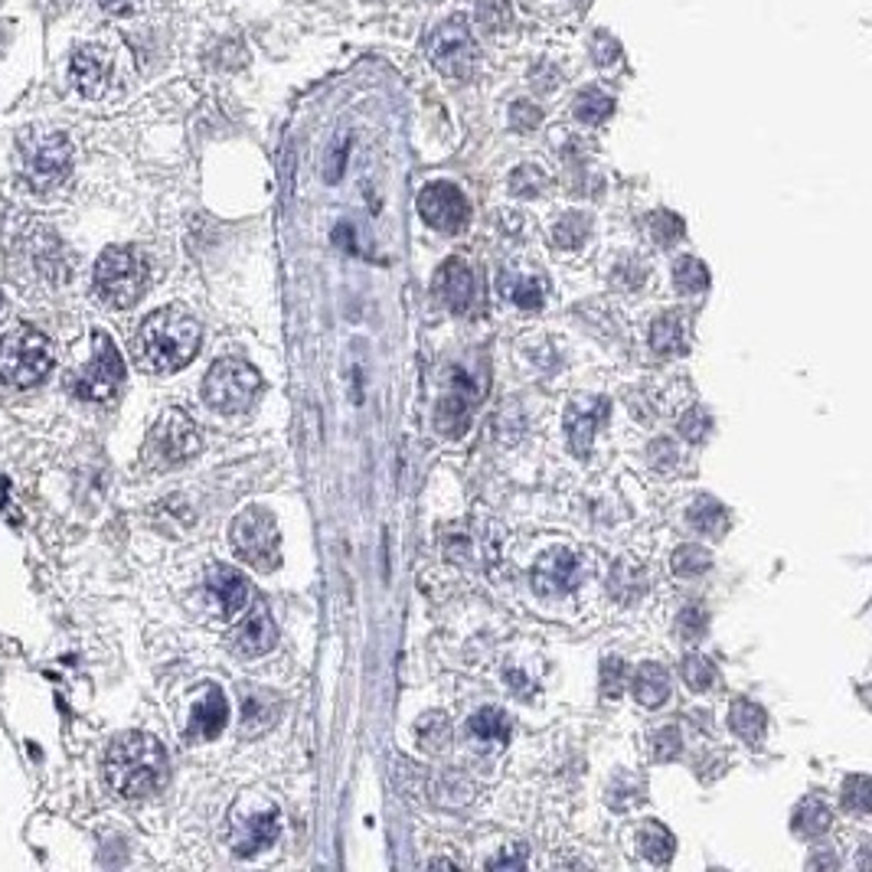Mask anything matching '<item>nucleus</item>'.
Instances as JSON below:
<instances>
[{"label": "nucleus", "instance_id": "4", "mask_svg": "<svg viewBox=\"0 0 872 872\" xmlns=\"http://www.w3.org/2000/svg\"><path fill=\"white\" fill-rule=\"evenodd\" d=\"M56 366V353L47 334L20 327L0 343V380L7 386H40Z\"/></svg>", "mask_w": 872, "mask_h": 872}, {"label": "nucleus", "instance_id": "29", "mask_svg": "<svg viewBox=\"0 0 872 872\" xmlns=\"http://www.w3.org/2000/svg\"><path fill=\"white\" fill-rule=\"evenodd\" d=\"M471 732H474L478 738H484V742H507V735H510V719H507L503 709L487 706V709H478V713L471 716Z\"/></svg>", "mask_w": 872, "mask_h": 872}, {"label": "nucleus", "instance_id": "5", "mask_svg": "<svg viewBox=\"0 0 872 872\" xmlns=\"http://www.w3.org/2000/svg\"><path fill=\"white\" fill-rule=\"evenodd\" d=\"M20 160H23V177L33 190L47 194L59 187L69 170H72V145L59 131H43L33 128L20 141Z\"/></svg>", "mask_w": 872, "mask_h": 872}, {"label": "nucleus", "instance_id": "42", "mask_svg": "<svg viewBox=\"0 0 872 872\" xmlns=\"http://www.w3.org/2000/svg\"><path fill=\"white\" fill-rule=\"evenodd\" d=\"M595 59H598V66H611V62H618V59H621V47H618V40H611L608 33H598V37H595Z\"/></svg>", "mask_w": 872, "mask_h": 872}, {"label": "nucleus", "instance_id": "26", "mask_svg": "<svg viewBox=\"0 0 872 872\" xmlns=\"http://www.w3.org/2000/svg\"><path fill=\"white\" fill-rule=\"evenodd\" d=\"M471 399L464 392H454V395H444L441 405H438V429L444 435H461L471 422Z\"/></svg>", "mask_w": 872, "mask_h": 872}, {"label": "nucleus", "instance_id": "9", "mask_svg": "<svg viewBox=\"0 0 872 872\" xmlns=\"http://www.w3.org/2000/svg\"><path fill=\"white\" fill-rule=\"evenodd\" d=\"M425 56L435 62L438 72H444L448 79H458V82H468L478 69V47L461 17L438 23L425 40Z\"/></svg>", "mask_w": 872, "mask_h": 872}, {"label": "nucleus", "instance_id": "37", "mask_svg": "<svg viewBox=\"0 0 872 872\" xmlns=\"http://www.w3.org/2000/svg\"><path fill=\"white\" fill-rule=\"evenodd\" d=\"M650 233H654V239L660 245H670L677 243L679 236H683V219L674 216V213H654L650 216Z\"/></svg>", "mask_w": 872, "mask_h": 872}, {"label": "nucleus", "instance_id": "36", "mask_svg": "<svg viewBox=\"0 0 872 872\" xmlns=\"http://www.w3.org/2000/svg\"><path fill=\"white\" fill-rule=\"evenodd\" d=\"M679 752H683V735H679L677 726L657 728V732H654V758H657V762H674Z\"/></svg>", "mask_w": 872, "mask_h": 872}, {"label": "nucleus", "instance_id": "34", "mask_svg": "<svg viewBox=\"0 0 872 872\" xmlns=\"http://www.w3.org/2000/svg\"><path fill=\"white\" fill-rule=\"evenodd\" d=\"M478 20H481L487 33H503L510 27V3L507 0H481Z\"/></svg>", "mask_w": 872, "mask_h": 872}, {"label": "nucleus", "instance_id": "13", "mask_svg": "<svg viewBox=\"0 0 872 872\" xmlns=\"http://www.w3.org/2000/svg\"><path fill=\"white\" fill-rule=\"evenodd\" d=\"M581 581V562L566 552L552 549L533 566V588L539 595H566Z\"/></svg>", "mask_w": 872, "mask_h": 872}, {"label": "nucleus", "instance_id": "12", "mask_svg": "<svg viewBox=\"0 0 872 872\" xmlns=\"http://www.w3.org/2000/svg\"><path fill=\"white\" fill-rule=\"evenodd\" d=\"M248 595H252L248 591V579H245L243 572H236L233 566H213L206 572V598H209V605L216 608V615L223 621H229L239 611H245Z\"/></svg>", "mask_w": 872, "mask_h": 872}, {"label": "nucleus", "instance_id": "20", "mask_svg": "<svg viewBox=\"0 0 872 872\" xmlns=\"http://www.w3.org/2000/svg\"><path fill=\"white\" fill-rule=\"evenodd\" d=\"M650 346L660 353V356H679L686 353L689 346V324H686V314L679 311H667L654 321L650 327Z\"/></svg>", "mask_w": 872, "mask_h": 872}, {"label": "nucleus", "instance_id": "35", "mask_svg": "<svg viewBox=\"0 0 872 872\" xmlns=\"http://www.w3.org/2000/svg\"><path fill=\"white\" fill-rule=\"evenodd\" d=\"M843 804L856 814H870V777L853 775L843 784Z\"/></svg>", "mask_w": 872, "mask_h": 872}, {"label": "nucleus", "instance_id": "33", "mask_svg": "<svg viewBox=\"0 0 872 872\" xmlns=\"http://www.w3.org/2000/svg\"><path fill=\"white\" fill-rule=\"evenodd\" d=\"M585 236H588V219L581 213H569L552 226V243L562 245V248H579Z\"/></svg>", "mask_w": 872, "mask_h": 872}, {"label": "nucleus", "instance_id": "8", "mask_svg": "<svg viewBox=\"0 0 872 872\" xmlns=\"http://www.w3.org/2000/svg\"><path fill=\"white\" fill-rule=\"evenodd\" d=\"M196 451H199V435H196L194 419L170 409L157 419V425L147 435L145 464L154 471H167V468L190 461Z\"/></svg>", "mask_w": 872, "mask_h": 872}, {"label": "nucleus", "instance_id": "24", "mask_svg": "<svg viewBox=\"0 0 872 872\" xmlns=\"http://www.w3.org/2000/svg\"><path fill=\"white\" fill-rule=\"evenodd\" d=\"M791 830L804 840H814L830 830V807H826L821 797H804L791 817Z\"/></svg>", "mask_w": 872, "mask_h": 872}, {"label": "nucleus", "instance_id": "14", "mask_svg": "<svg viewBox=\"0 0 872 872\" xmlns=\"http://www.w3.org/2000/svg\"><path fill=\"white\" fill-rule=\"evenodd\" d=\"M278 836V807H262L233 821V850L239 856H255Z\"/></svg>", "mask_w": 872, "mask_h": 872}, {"label": "nucleus", "instance_id": "23", "mask_svg": "<svg viewBox=\"0 0 872 872\" xmlns=\"http://www.w3.org/2000/svg\"><path fill=\"white\" fill-rule=\"evenodd\" d=\"M728 726H732V732H735V735H742L745 742L758 745V742L765 738L768 716H765V709H762V706H755V703H748V699H738V703H732Z\"/></svg>", "mask_w": 872, "mask_h": 872}, {"label": "nucleus", "instance_id": "44", "mask_svg": "<svg viewBox=\"0 0 872 872\" xmlns=\"http://www.w3.org/2000/svg\"><path fill=\"white\" fill-rule=\"evenodd\" d=\"M98 3H101L108 13H115V17H128V13H138L145 0H98Z\"/></svg>", "mask_w": 872, "mask_h": 872}, {"label": "nucleus", "instance_id": "10", "mask_svg": "<svg viewBox=\"0 0 872 872\" xmlns=\"http://www.w3.org/2000/svg\"><path fill=\"white\" fill-rule=\"evenodd\" d=\"M125 383V363L115 350V340L96 331L92 334V360L82 373H76L72 392L86 402H108Z\"/></svg>", "mask_w": 872, "mask_h": 872}, {"label": "nucleus", "instance_id": "16", "mask_svg": "<svg viewBox=\"0 0 872 872\" xmlns=\"http://www.w3.org/2000/svg\"><path fill=\"white\" fill-rule=\"evenodd\" d=\"M435 288L454 314H464V311H471V304L478 297V278L464 258H448L438 272Z\"/></svg>", "mask_w": 872, "mask_h": 872}, {"label": "nucleus", "instance_id": "6", "mask_svg": "<svg viewBox=\"0 0 872 872\" xmlns=\"http://www.w3.org/2000/svg\"><path fill=\"white\" fill-rule=\"evenodd\" d=\"M262 392V376L255 366H248L245 360L226 356L219 363L209 366L206 380H203V399L209 409L223 412V415H239L245 412L255 395Z\"/></svg>", "mask_w": 872, "mask_h": 872}, {"label": "nucleus", "instance_id": "11", "mask_svg": "<svg viewBox=\"0 0 872 872\" xmlns=\"http://www.w3.org/2000/svg\"><path fill=\"white\" fill-rule=\"evenodd\" d=\"M419 216H422L432 229H438V233L454 236V233H461V229L468 226L471 206H468V199H464V194H461L454 184L438 180V184H429V187L419 194Z\"/></svg>", "mask_w": 872, "mask_h": 872}, {"label": "nucleus", "instance_id": "3", "mask_svg": "<svg viewBox=\"0 0 872 872\" xmlns=\"http://www.w3.org/2000/svg\"><path fill=\"white\" fill-rule=\"evenodd\" d=\"M147 288V265L145 258L128 248V245H115L105 248L96 262V294L101 304L108 307H131L141 301Z\"/></svg>", "mask_w": 872, "mask_h": 872}, {"label": "nucleus", "instance_id": "30", "mask_svg": "<svg viewBox=\"0 0 872 872\" xmlns=\"http://www.w3.org/2000/svg\"><path fill=\"white\" fill-rule=\"evenodd\" d=\"M674 282L683 294H699V291L709 288V272L699 258L693 255H683L677 265H674Z\"/></svg>", "mask_w": 872, "mask_h": 872}, {"label": "nucleus", "instance_id": "15", "mask_svg": "<svg viewBox=\"0 0 872 872\" xmlns=\"http://www.w3.org/2000/svg\"><path fill=\"white\" fill-rule=\"evenodd\" d=\"M608 412H611V409H608L605 399H576V402L566 409V435H569L572 454H579V458L588 454L595 429L608 419Z\"/></svg>", "mask_w": 872, "mask_h": 872}, {"label": "nucleus", "instance_id": "28", "mask_svg": "<svg viewBox=\"0 0 872 872\" xmlns=\"http://www.w3.org/2000/svg\"><path fill=\"white\" fill-rule=\"evenodd\" d=\"M611 111H615V98L598 92V89H585L576 98V118L581 125H601V121L611 118Z\"/></svg>", "mask_w": 872, "mask_h": 872}, {"label": "nucleus", "instance_id": "41", "mask_svg": "<svg viewBox=\"0 0 872 872\" xmlns=\"http://www.w3.org/2000/svg\"><path fill=\"white\" fill-rule=\"evenodd\" d=\"M510 125H513L517 131H533L536 125H539V108H533L530 101H513V108H510Z\"/></svg>", "mask_w": 872, "mask_h": 872}, {"label": "nucleus", "instance_id": "40", "mask_svg": "<svg viewBox=\"0 0 872 872\" xmlns=\"http://www.w3.org/2000/svg\"><path fill=\"white\" fill-rule=\"evenodd\" d=\"M709 415L703 412V409H689V415L679 422V432H683V438H689V441H703L706 438V432H709Z\"/></svg>", "mask_w": 872, "mask_h": 872}, {"label": "nucleus", "instance_id": "7", "mask_svg": "<svg viewBox=\"0 0 872 872\" xmlns=\"http://www.w3.org/2000/svg\"><path fill=\"white\" fill-rule=\"evenodd\" d=\"M233 546L245 562L258 572H272L282 562V536L268 510L248 507L233 520Z\"/></svg>", "mask_w": 872, "mask_h": 872}, {"label": "nucleus", "instance_id": "39", "mask_svg": "<svg viewBox=\"0 0 872 872\" xmlns=\"http://www.w3.org/2000/svg\"><path fill=\"white\" fill-rule=\"evenodd\" d=\"M625 664L618 660V657H605V664H601V693L605 696H618L621 689H625Z\"/></svg>", "mask_w": 872, "mask_h": 872}, {"label": "nucleus", "instance_id": "32", "mask_svg": "<svg viewBox=\"0 0 872 872\" xmlns=\"http://www.w3.org/2000/svg\"><path fill=\"white\" fill-rule=\"evenodd\" d=\"M679 674L689 683V689H696V693H706V689H713V683H716V667H713V660H706L703 654L683 657Z\"/></svg>", "mask_w": 872, "mask_h": 872}, {"label": "nucleus", "instance_id": "2", "mask_svg": "<svg viewBox=\"0 0 872 872\" xmlns=\"http://www.w3.org/2000/svg\"><path fill=\"white\" fill-rule=\"evenodd\" d=\"M199 324L180 307H160L147 317L135 340L138 363L147 373H177L199 350Z\"/></svg>", "mask_w": 872, "mask_h": 872}, {"label": "nucleus", "instance_id": "45", "mask_svg": "<svg viewBox=\"0 0 872 872\" xmlns=\"http://www.w3.org/2000/svg\"><path fill=\"white\" fill-rule=\"evenodd\" d=\"M3 307H7V301H3V291H0V314H3Z\"/></svg>", "mask_w": 872, "mask_h": 872}, {"label": "nucleus", "instance_id": "43", "mask_svg": "<svg viewBox=\"0 0 872 872\" xmlns=\"http://www.w3.org/2000/svg\"><path fill=\"white\" fill-rule=\"evenodd\" d=\"M503 866H507V870H523V866H527L523 846H517L513 853H507V850H503L497 860H490V870H503Z\"/></svg>", "mask_w": 872, "mask_h": 872}, {"label": "nucleus", "instance_id": "17", "mask_svg": "<svg viewBox=\"0 0 872 872\" xmlns=\"http://www.w3.org/2000/svg\"><path fill=\"white\" fill-rule=\"evenodd\" d=\"M69 76H72V86H76L86 98L105 96L108 79H111V62H108L105 49L98 47L76 49L72 66H69Z\"/></svg>", "mask_w": 872, "mask_h": 872}, {"label": "nucleus", "instance_id": "31", "mask_svg": "<svg viewBox=\"0 0 872 872\" xmlns=\"http://www.w3.org/2000/svg\"><path fill=\"white\" fill-rule=\"evenodd\" d=\"M670 566H674V572L683 576V579H696V576L709 572L713 556H709V549H703V546H679L677 552H674V559H670Z\"/></svg>", "mask_w": 872, "mask_h": 872}, {"label": "nucleus", "instance_id": "25", "mask_svg": "<svg viewBox=\"0 0 872 872\" xmlns=\"http://www.w3.org/2000/svg\"><path fill=\"white\" fill-rule=\"evenodd\" d=\"M689 527L706 536H723L728 530V513L726 507L713 497H699L689 507Z\"/></svg>", "mask_w": 872, "mask_h": 872}, {"label": "nucleus", "instance_id": "21", "mask_svg": "<svg viewBox=\"0 0 872 872\" xmlns=\"http://www.w3.org/2000/svg\"><path fill=\"white\" fill-rule=\"evenodd\" d=\"M630 689H634L640 706L657 709L670 696V674L660 664H644V667H637V674L630 679Z\"/></svg>", "mask_w": 872, "mask_h": 872}, {"label": "nucleus", "instance_id": "19", "mask_svg": "<svg viewBox=\"0 0 872 872\" xmlns=\"http://www.w3.org/2000/svg\"><path fill=\"white\" fill-rule=\"evenodd\" d=\"M226 719H229V703H226V696H223L216 686H209V689L203 693V699L194 706V713H190L187 738H194V742H213V738L226 728Z\"/></svg>", "mask_w": 872, "mask_h": 872}, {"label": "nucleus", "instance_id": "18", "mask_svg": "<svg viewBox=\"0 0 872 872\" xmlns=\"http://www.w3.org/2000/svg\"><path fill=\"white\" fill-rule=\"evenodd\" d=\"M275 621L268 615V608L262 601H255V608L245 615V621L233 634V647L243 654V657H262L275 647Z\"/></svg>", "mask_w": 872, "mask_h": 872}, {"label": "nucleus", "instance_id": "38", "mask_svg": "<svg viewBox=\"0 0 872 872\" xmlns=\"http://www.w3.org/2000/svg\"><path fill=\"white\" fill-rule=\"evenodd\" d=\"M706 625H709V618H706V611L699 608V605H693V608H683L679 611V621L677 630L683 640H699L703 634H706Z\"/></svg>", "mask_w": 872, "mask_h": 872}, {"label": "nucleus", "instance_id": "22", "mask_svg": "<svg viewBox=\"0 0 872 872\" xmlns=\"http://www.w3.org/2000/svg\"><path fill=\"white\" fill-rule=\"evenodd\" d=\"M637 850L654 863V866H664L674 860V850H677V840L667 826H660L657 821H647V824L637 830Z\"/></svg>", "mask_w": 872, "mask_h": 872}, {"label": "nucleus", "instance_id": "27", "mask_svg": "<svg viewBox=\"0 0 872 872\" xmlns=\"http://www.w3.org/2000/svg\"><path fill=\"white\" fill-rule=\"evenodd\" d=\"M503 291H507L520 307H542L546 282H542L539 275H503Z\"/></svg>", "mask_w": 872, "mask_h": 872}, {"label": "nucleus", "instance_id": "1", "mask_svg": "<svg viewBox=\"0 0 872 872\" xmlns=\"http://www.w3.org/2000/svg\"><path fill=\"white\" fill-rule=\"evenodd\" d=\"M167 772L170 765L164 745L145 732H128L115 738L105 755V781L125 801L157 794L167 784Z\"/></svg>", "mask_w": 872, "mask_h": 872}]
</instances>
